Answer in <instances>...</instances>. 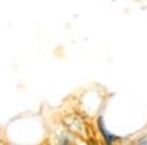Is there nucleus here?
Listing matches in <instances>:
<instances>
[{"instance_id": "nucleus-1", "label": "nucleus", "mask_w": 147, "mask_h": 145, "mask_svg": "<svg viewBox=\"0 0 147 145\" xmlns=\"http://www.w3.org/2000/svg\"><path fill=\"white\" fill-rule=\"evenodd\" d=\"M62 123L67 127V130L71 133L76 135L78 137H80L82 140L88 139V128H87L86 123L80 116H78L76 114H68L66 116H63Z\"/></svg>"}, {"instance_id": "nucleus-3", "label": "nucleus", "mask_w": 147, "mask_h": 145, "mask_svg": "<svg viewBox=\"0 0 147 145\" xmlns=\"http://www.w3.org/2000/svg\"><path fill=\"white\" fill-rule=\"evenodd\" d=\"M57 145H71V142L68 141L67 139H66V137H58V139H57Z\"/></svg>"}, {"instance_id": "nucleus-2", "label": "nucleus", "mask_w": 147, "mask_h": 145, "mask_svg": "<svg viewBox=\"0 0 147 145\" xmlns=\"http://www.w3.org/2000/svg\"><path fill=\"white\" fill-rule=\"evenodd\" d=\"M98 127H100L101 132H102V135H104L105 141H107V145H112L117 139H118V137H116L114 135H110V133H108V132H107V130H105V128L102 127V120H101V118L98 119Z\"/></svg>"}]
</instances>
